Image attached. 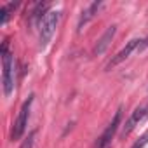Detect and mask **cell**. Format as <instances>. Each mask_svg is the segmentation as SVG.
<instances>
[{
    "instance_id": "1",
    "label": "cell",
    "mask_w": 148,
    "mask_h": 148,
    "mask_svg": "<svg viewBox=\"0 0 148 148\" xmlns=\"http://www.w3.org/2000/svg\"><path fill=\"white\" fill-rule=\"evenodd\" d=\"M2 84H4V94L11 96V92L14 91V58L9 52L7 40L2 44Z\"/></svg>"
},
{
    "instance_id": "2",
    "label": "cell",
    "mask_w": 148,
    "mask_h": 148,
    "mask_svg": "<svg viewBox=\"0 0 148 148\" xmlns=\"http://www.w3.org/2000/svg\"><path fill=\"white\" fill-rule=\"evenodd\" d=\"M59 16L61 12L59 11H47L42 18H40V25H38V37H40V47L44 49L49 40L52 38L54 32H56V26L59 23Z\"/></svg>"
},
{
    "instance_id": "3",
    "label": "cell",
    "mask_w": 148,
    "mask_h": 148,
    "mask_svg": "<svg viewBox=\"0 0 148 148\" xmlns=\"http://www.w3.org/2000/svg\"><path fill=\"white\" fill-rule=\"evenodd\" d=\"M33 94L23 103L19 113H18V119L14 120V125H12V131H11V139L12 141H18L21 139V136L25 134L26 131V125H28V117H30V110H32V103H33Z\"/></svg>"
},
{
    "instance_id": "4",
    "label": "cell",
    "mask_w": 148,
    "mask_h": 148,
    "mask_svg": "<svg viewBox=\"0 0 148 148\" xmlns=\"http://www.w3.org/2000/svg\"><path fill=\"white\" fill-rule=\"evenodd\" d=\"M120 119H122V110L119 108V110L115 112V117H113L112 122L108 124V127H106V129L103 131V134L99 136L96 148H108V146H112V139H113V136H115V132H117V129H119V125H120Z\"/></svg>"
},
{
    "instance_id": "5",
    "label": "cell",
    "mask_w": 148,
    "mask_h": 148,
    "mask_svg": "<svg viewBox=\"0 0 148 148\" xmlns=\"http://www.w3.org/2000/svg\"><path fill=\"white\" fill-rule=\"evenodd\" d=\"M145 117H148V103L146 105H143V106H138L132 113H131V117L127 119V122L124 124V127H122V132H120V138H125V136H129L131 132H132V129L145 119Z\"/></svg>"
},
{
    "instance_id": "6",
    "label": "cell",
    "mask_w": 148,
    "mask_h": 148,
    "mask_svg": "<svg viewBox=\"0 0 148 148\" xmlns=\"http://www.w3.org/2000/svg\"><path fill=\"white\" fill-rule=\"evenodd\" d=\"M115 33H117V26H115V25L108 26V28H106V32H105V33L99 37V40L96 42V45H94V49H92V54H94V56L103 54V52L110 47V44H112V40H113V37H115Z\"/></svg>"
},
{
    "instance_id": "7",
    "label": "cell",
    "mask_w": 148,
    "mask_h": 148,
    "mask_svg": "<svg viewBox=\"0 0 148 148\" xmlns=\"http://www.w3.org/2000/svg\"><path fill=\"white\" fill-rule=\"evenodd\" d=\"M139 44H141V40L139 38H132L131 42H127L125 44V47L120 51V52H117L115 56H113V59L108 63V68H112V66H117L119 63H122V61H125L131 54H132V51H136L138 47H139Z\"/></svg>"
},
{
    "instance_id": "8",
    "label": "cell",
    "mask_w": 148,
    "mask_h": 148,
    "mask_svg": "<svg viewBox=\"0 0 148 148\" xmlns=\"http://www.w3.org/2000/svg\"><path fill=\"white\" fill-rule=\"evenodd\" d=\"M99 7H101V2H92L86 11H82V16H80V19H79V32H82V28L98 14Z\"/></svg>"
},
{
    "instance_id": "9",
    "label": "cell",
    "mask_w": 148,
    "mask_h": 148,
    "mask_svg": "<svg viewBox=\"0 0 148 148\" xmlns=\"http://www.w3.org/2000/svg\"><path fill=\"white\" fill-rule=\"evenodd\" d=\"M18 7V2H11V4H5V5H2V9H0V14H2V19H0V25H5L7 21H9V18H11V12L14 11Z\"/></svg>"
},
{
    "instance_id": "10",
    "label": "cell",
    "mask_w": 148,
    "mask_h": 148,
    "mask_svg": "<svg viewBox=\"0 0 148 148\" xmlns=\"http://www.w3.org/2000/svg\"><path fill=\"white\" fill-rule=\"evenodd\" d=\"M33 141H35V132H32V134L23 141V145H21L19 148H32V146H33Z\"/></svg>"
},
{
    "instance_id": "11",
    "label": "cell",
    "mask_w": 148,
    "mask_h": 148,
    "mask_svg": "<svg viewBox=\"0 0 148 148\" xmlns=\"http://www.w3.org/2000/svg\"><path fill=\"white\" fill-rule=\"evenodd\" d=\"M146 143H148V134H146V136H143V138H139V139L132 145V148H143Z\"/></svg>"
},
{
    "instance_id": "12",
    "label": "cell",
    "mask_w": 148,
    "mask_h": 148,
    "mask_svg": "<svg viewBox=\"0 0 148 148\" xmlns=\"http://www.w3.org/2000/svg\"><path fill=\"white\" fill-rule=\"evenodd\" d=\"M145 47H148V38H145V40H141V44H139V47H138V51H143Z\"/></svg>"
},
{
    "instance_id": "13",
    "label": "cell",
    "mask_w": 148,
    "mask_h": 148,
    "mask_svg": "<svg viewBox=\"0 0 148 148\" xmlns=\"http://www.w3.org/2000/svg\"><path fill=\"white\" fill-rule=\"evenodd\" d=\"M108 148H112V146H108Z\"/></svg>"
}]
</instances>
